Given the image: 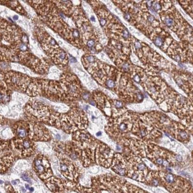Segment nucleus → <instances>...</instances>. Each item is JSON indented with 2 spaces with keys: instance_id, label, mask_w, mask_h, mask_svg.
Returning <instances> with one entry per match:
<instances>
[{
  "instance_id": "f257e3e1",
  "label": "nucleus",
  "mask_w": 193,
  "mask_h": 193,
  "mask_svg": "<svg viewBox=\"0 0 193 193\" xmlns=\"http://www.w3.org/2000/svg\"><path fill=\"white\" fill-rule=\"evenodd\" d=\"M88 119L80 109L73 108L65 114H57L54 126L68 133L84 130L88 127Z\"/></svg>"
},
{
  "instance_id": "f03ea898",
  "label": "nucleus",
  "mask_w": 193,
  "mask_h": 193,
  "mask_svg": "<svg viewBox=\"0 0 193 193\" xmlns=\"http://www.w3.org/2000/svg\"><path fill=\"white\" fill-rule=\"evenodd\" d=\"M27 115L39 123H44L54 125L58 113L54 112L50 106L43 102L32 99L25 107Z\"/></svg>"
},
{
  "instance_id": "7ed1b4c3",
  "label": "nucleus",
  "mask_w": 193,
  "mask_h": 193,
  "mask_svg": "<svg viewBox=\"0 0 193 193\" xmlns=\"http://www.w3.org/2000/svg\"><path fill=\"white\" fill-rule=\"evenodd\" d=\"M73 148L76 154L82 150L96 149L97 141L87 131L78 130L73 134Z\"/></svg>"
},
{
  "instance_id": "20e7f679",
  "label": "nucleus",
  "mask_w": 193,
  "mask_h": 193,
  "mask_svg": "<svg viewBox=\"0 0 193 193\" xmlns=\"http://www.w3.org/2000/svg\"><path fill=\"white\" fill-rule=\"evenodd\" d=\"M61 85L64 98L66 99L77 98L82 94L81 85L76 77L73 75H65L61 77Z\"/></svg>"
},
{
  "instance_id": "39448f33",
  "label": "nucleus",
  "mask_w": 193,
  "mask_h": 193,
  "mask_svg": "<svg viewBox=\"0 0 193 193\" xmlns=\"http://www.w3.org/2000/svg\"><path fill=\"white\" fill-rule=\"evenodd\" d=\"M60 170L62 175L67 179L74 182L77 181L80 174V170L73 159L66 155L58 154Z\"/></svg>"
},
{
  "instance_id": "423d86ee",
  "label": "nucleus",
  "mask_w": 193,
  "mask_h": 193,
  "mask_svg": "<svg viewBox=\"0 0 193 193\" xmlns=\"http://www.w3.org/2000/svg\"><path fill=\"white\" fill-rule=\"evenodd\" d=\"M5 78L7 85L12 88L23 90L28 94L33 83L27 76L12 72L6 73Z\"/></svg>"
},
{
  "instance_id": "0eeeda50",
  "label": "nucleus",
  "mask_w": 193,
  "mask_h": 193,
  "mask_svg": "<svg viewBox=\"0 0 193 193\" xmlns=\"http://www.w3.org/2000/svg\"><path fill=\"white\" fill-rule=\"evenodd\" d=\"M10 148L21 157H28L33 155L35 145L33 141L29 138H16L10 142Z\"/></svg>"
},
{
  "instance_id": "6e6552de",
  "label": "nucleus",
  "mask_w": 193,
  "mask_h": 193,
  "mask_svg": "<svg viewBox=\"0 0 193 193\" xmlns=\"http://www.w3.org/2000/svg\"><path fill=\"white\" fill-rule=\"evenodd\" d=\"M33 167L37 175L42 179L47 180L53 175L49 160L42 154L37 155L34 158Z\"/></svg>"
},
{
  "instance_id": "1a4fd4ad",
  "label": "nucleus",
  "mask_w": 193,
  "mask_h": 193,
  "mask_svg": "<svg viewBox=\"0 0 193 193\" xmlns=\"http://www.w3.org/2000/svg\"><path fill=\"white\" fill-rule=\"evenodd\" d=\"M51 137L49 130L44 125L39 122H30L29 139L33 141H48Z\"/></svg>"
},
{
  "instance_id": "9d476101",
  "label": "nucleus",
  "mask_w": 193,
  "mask_h": 193,
  "mask_svg": "<svg viewBox=\"0 0 193 193\" xmlns=\"http://www.w3.org/2000/svg\"><path fill=\"white\" fill-rule=\"evenodd\" d=\"M96 161L97 164L108 167L113 161V152L104 143H99L96 149Z\"/></svg>"
},
{
  "instance_id": "9b49d317",
  "label": "nucleus",
  "mask_w": 193,
  "mask_h": 193,
  "mask_svg": "<svg viewBox=\"0 0 193 193\" xmlns=\"http://www.w3.org/2000/svg\"><path fill=\"white\" fill-rule=\"evenodd\" d=\"M8 142L1 141V173H4L9 169L15 160V154L10 149Z\"/></svg>"
},
{
  "instance_id": "f8f14e48",
  "label": "nucleus",
  "mask_w": 193,
  "mask_h": 193,
  "mask_svg": "<svg viewBox=\"0 0 193 193\" xmlns=\"http://www.w3.org/2000/svg\"><path fill=\"white\" fill-rule=\"evenodd\" d=\"M30 131V123L20 121L16 122L13 126V131L16 138H28Z\"/></svg>"
},
{
  "instance_id": "ddd939ff",
  "label": "nucleus",
  "mask_w": 193,
  "mask_h": 193,
  "mask_svg": "<svg viewBox=\"0 0 193 193\" xmlns=\"http://www.w3.org/2000/svg\"><path fill=\"white\" fill-rule=\"evenodd\" d=\"M48 54L56 64L58 65H66L68 62V57L66 53L59 48L55 49Z\"/></svg>"
},
{
  "instance_id": "4468645a",
  "label": "nucleus",
  "mask_w": 193,
  "mask_h": 193,
  "mask_svg": "<svg viewBox=\"0 0 193 193\" xmlns=\"http://www.w3.org/2000/svg\"><path fill=\"white\" fill-rule=\"evenodd\" d=\"M46 180V185L52 192L61 193L64 190L65 182L62 180L52 176Z\"/></svg>"
},
{
  "instance_id": "2eb2a0df",
  "label": "nucleus",
  "mask_w": 193,
  "mask_h": 193,
  "mask_svg": "<svg viewBox=\"0 0 193 193\" xmlns=\"http://www.w3.org/2000/svg\"><path fill=\"white\" fill-rule=\"evenodd\" d=\"M85 44L87 45V46L90 48H93L95 45V40L93 38H91L87 41V42H85Z\"/></svg>"
},
{
  "instance_id": "dca6fc26",
  "label": "nucleus",
  "mask_w": 193,
  "mask_h": 193,
  "mask_svg": "<svg viewBox=\"0 0 193 193\" xmlns=\"http://www.w3.org/2000/svg\"><path fill=\"white\" fill-rule=\"evenodd\" d=\"M105 84L108 88H109L110 89H112L115 86V82L113 80L109 79L106 81Z\"/></svg>"
},
{
  "instance_id": "f3484780",
  "label": "nucleus",
  "mask_w": 193,
  "mask_h": 193,
  "mask_svg": "<svg viewBox=\"0 0 193 193\" xmlns=\"http://www.w3.org/2000/svg\"><path fill=\"white\" fill-rule=\"evenodd\" d=\"M165 23L167 27H170L172 26V25L173 24V19H171V18H167V19H165Z\"/></svg>"
},
{
  "instance_id": "a211bd4d",
  "label": "nucleus",
  "mask_w": 193,
  "mask_h": 193,
  "mask_svg": "<svg viewBox=\"0 0 193 193\" xmlns=\"http://www.w3.org/2000/svg\"><path fill=\"white\" fill-rule=\"evenodd\" d=\"M155 44L156 46H157V47H161L162 45V39L159 37H157L155 41Z\"/></svg>"
},
{
  "instance_id": "6ab92c4d",
  "label": "nucleus",
  "mask_w": 193,
  "mask_h": 193,
  "mask_svg": "<svg viewBox=\"0 0 193 193\" xmlns=\"http://www.w3.org/2000/svg\"><path fill=\"white\" fill-rule=\"evenodd\" d=\"M21 177H22V178L24 181H27V182H29V183L31 182L29 176L28 175V174H27L26 173H24V174H23L22 175V176H21Z\"/></svg>"
},
{
  "instance_id": "aec40b11",
  "label": "nucleus",
  "mask_w": 193,
  "mask_h": 193,
  "mask_svg": "<svg viewBox=\"0 0 193 193\" xmlns=\"http://www.w3.org/2000/svg\"><path fill=\"white\" fill-rule=\"evenodd\" d=\"M115 108H117V109L121 108H122V106H123L122 103L121 101H117L115 103Z\"/></svg>"
},
{
  "instance_id": "412c9836",
  "label": "nucleus",
  "mask_w": 193,
  "mask_h": 193,
  "mask_svg": "<svg viewBox=\"0 0 193 193\" xmlns=\"http://www.w3.org/2000/svg\"><path fill=\"white\" fill-rule=\"evenodd\" d=\"M99 21H100V25H101L102 26H104L105 25L106 23V19H105L104 18H100V20H99Z\"/></svg>"
},
{
  "instance_id": "4be33fe9",
  "label": "nucleus",
  "mask_w": 193,
  "mask_h": 193,
  "mask_svg": "<svg viewBox=\"0 0 193 193\" xmlns=\"http://www.w3.org/2000/svg\"><path fill=\"white\" fill-rule=\"evenodd\" d=\"M128 32L127 31H124L123 32V36L124 38H127L128 37Z\"/></svg>"
},
{
  "instance_id": "5701e85b",
  "label": "nucleus",
  "mask_w": 193,
  "mask_h": 193,
  "mask_svg": "<svg viewBox=\"0 0 193 193\" xmlns=\"http://www.w3.org/2000/svg\"><path fill=\"white\" fill-rule=\"evenodd\" d=\"M161 8V6L160 5H159V4H156L155 5H154V8L155 9H156L157 10H158L159 9H160Z\"/></svg>"
},
{
  "instance_id": "b1692460",
  "label": "nucleus",
  "mask_w": 193,
  "mask_h": 193,
  "mask_svg": "<svg viewBox=\"0 0 193 193\" xmlns=\"http://www.w3.org/2000/svg\"><path fill=\"white\" fill-rule=\"evenodd\" d=\"M176 160L178 162H181L183 160V158L180 155H176Z\"/></svg>"
},
{
  "instance_id": "393cba45",
  "label": "nucleus",
  "mask_w": 193,
  "mask_h": 193,
  "mask_svg": "<svg viewBox=\"0 0 193 193\" xmlns=\"http://www.w3.org/2000/svg\"><path fill=\"white\" fill-rule=\"evenodd\" d=\"M148 19L149 21H150V22H152L153 21H154V17L152 16H148Z\"/></svg>"
},
{
  "instance_id": "a878e982",
  "label": "nucleus",
  "mask_w": 193,
  "mask_h": 193,
  "mask_svg": "<svg viewBox=\"0 0 193 193\" xmlns=\"http://www.w3.org/2000/svg\"><path fill=\"white\" fill-rule=\"evenodd\" d=\"M125 18L126 19V20H128L129 19H130V16L128 14H126L125 15Z\"/></svg>"
},
{
  "instance_id": "bb28decb",
  "label": "nucleus",
  "mask_w": 193,
  "mask_h": 193,
  "mask_svg": "<svg viewBox=\"0 0 193 193\" xmlns=\"http://www.w3.org/2000/svg\"><path fill=\"white\" fill-rule=\"evenodd\" d=\"M134 80L136 81V82H139V81H140V77H139V76H138V75H136L134 77Z\"/></svg>"
},
{
  "instance_id": "cd10ccee",
  "label": "nucleus",
  "mask_w": 193,
  "mask_h": 193,
  "mask_svg": "<svg viewBox=\"0 0 193 193\" xmlns=\"http://www.w3.org/2000/svg\"><path fill=\"white\" fill-rule=\"evenodd\" d=\"M123 69H124V70H127L128 69V64H126H126H125L124 65H123Z\"/></svg>"
},
{
  "instance_id": "c85d7f7f",
  "label": "nucleus",
  "mask_w": 193,
  "mask_h": 193,
  "mask_svg": "<svg viewBox=\"0 0 193 193\" xmlns=\"http://www.w3.org/2000/svg\"><path fill=\"white\" fill-rule=\"evenodd\" d=\"M175 59L177 61H180L181 58H180V57L179 55H177L175 57Z\"/></svg>"
},
{
  "instance_id": "c756f323",
  "label": "nucleus",
  "mask_w": 193,
  "mask_h": 193,
  "mask_svg": "<svg viewBox=\"0 0 193 193\" xmlns=\"http://www.w3.org/2000/svg\"><path fill=\"white\" fill-rule=\"evenodd\" d=\"M136 46L137 48H139L140 47V44L139 43V42H137V43L136 44Z\"/></svg>"
},
{
  "instance_id": "7c9ffc66",
  "label": "nucleus",
  "mask_w": 193,
  "mask_h": 193,
  "mask_svg": "<svg viewBox=\"0 0 193 193\" xmlns=\"http://www.w3.org/2000/svg\"><path fill=\"white\" fill-rule=\"evenodd\" d=\"M18 17L17 16H15L13 17V18H14L15 20H17V19H18Z\"/></svg>"
},
{
  "instance_id": "2f4dec72",
  "label": "nucleus",
  "mask_w": 193,
  "mask_h": 193,
  "mask_svg": "<svg viewBox=\"0 0 193 193\" xmlns=\"http://www.w3.org/2000/svg\"><path fill=\"white\" fill-rule=\"evenodd\" d=\"M12 183L13 184H14V185L16 184V181H12Z\"/></svg>"
},
{
  "instance_id": "473e14b6",
  "label": "nucleus",
  "mask_w": 193,
  "mask_h": 193,
  "mask_svg": "<svg viewBox=\"0 0 193 193\" xmlns=\"http://www.w3.org/2000/svg\"><path fill=\"white\" fill-rule=\"evenodd\" d=\"M101 134V132H98V133L96 134V135L98 136H100Z\"/></svg>"
},
{
  "instance_id": "72a5a7b5",
  "label": "nucleus",
  "mask_w": 193,
  "mask_h": 193,
  "mask_svg": "<svg viewBox=\"0 0 193 193\" xmlns=\"http://www.w3.org/2000/svg\"><path fill=\"white\" fill-rule=\"evenodd\" d=\"M91 20H92V21H95V17H94V16H91Z\"/></svg>"
},
{
  "instance_id": "f704fd0d",
  "label": "nucleus",
  "mask_w": 193,
  "mask_h": 193,
  "mask_svg": "<svg viewBox=\"0 0 193 193\" xmlns=\"http://www.w3.org/2000/svg\"><path fill=\"white\" fill-rule=\"evenodd\" d=\"M25 186H26V188H27V189H29V185H28V184H25Z\"/></svg>"
},
{
  "instance_id": "c9c22d12",
  "label": "nucleus",
  "mask_w": 193,
  "mask_h": 193,
  "mask_svg": "<svg viewBox=\"0 0 193 193\" xmlns=\"http://www.w3.org/2000/svg\"><path fill=\"white\" fill-rule=\"evenodd\" d=\"M30 190H31V191H33V188H31V189H30Z\"/></svg>"
}]
</instances>
